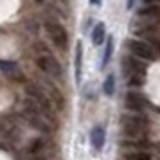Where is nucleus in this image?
Instances as JSON below:
<instances>
[{
  "instance_id": "22",
  "label": "nucleus",
  "mask_w": 160,
  "mask_h": 160,
  "mask_svg": "<svg viewBox=\"0 0 160 160\" xmlns=\"http://www.w3.org/2000/svg\"><path fill=\"white\" fill-rule=\"evenodd\" d=\"M34 2H36V4H42V2H43V0H34Z\"/></svg>"
},
{
  "instance_id": "1",
  "label": "nucleus",
  "mask_w": 160,
  "mask_h": 160,
  "mask_svg": "<svg viewBox=\"0 0 160 160\" xmlns=\"http://www.w3.org/2000/svg\"><path fill=\"white\" fill-rule=\"evenodd\" d=\"M23 90H25V94H27V97H29L31 101H34L38 104V108L42 112V117H43L45 121L52 122L54 121V102L42 90V87H38L34 83H25Z\"/></svg>"
},
{
  "instance_id": "18",
  "label": "nucleus",
  "mask_w": 160,
  "mask_h": 160,
  "mask_svg": "<svg viewBox=\"0 0 160 160\" xmlns=\"http://www.w3.org/2000/svg\"><path fill=\"white\" fill-rule=\"evenodd\" d=\"M101 2H102V0H90V4H92V6H101Z\"/></svg>"
},
{
  "instance_id": "17",
  "label": "nucleus",
  "mask_w": 160,
  "mask_h": 160,
  "mask_svg": "<svg viewBox=\"0 0 160 160\" xmlns=\"http://www.w3.org/2000/svg\"><path fill=\"white\" fill-rule=\"evenodd\" d=\"M29 160H47V158H43L42 155H32V157H29Z\"/></svg>"
},
{
  "instance_id": "23",
  "label": "nucleus",
  "mask_w": 160,
  "mask_h": 160,
  "mask_svg": "<svg viewBox=\"0 0 160 160\" xmlns=\"http://www.w3.org/2000/svg\"><path fill=\"white\" fill-rule=\"evenodd\" d=\"M0 130H2V126H0Z\"/></svg>"
},
{
  "instance_id": "20",
  "label": "nucleus",
  "mask_w": 160,
  "mask_h": 160,
  "mask_svg": "<svg viewBox=\"0 0 160 160\" xmlns=\"http://www.w3.org/2000/svg\"><path fill=\"white\" fill-rule=\"evenodd\" d=\"M58 2H61L63 6H67V4H68V0H58Z\"/></svg>"
},
{
  "instance_id": "4",
  "label": "nucleus",
  "mask_w": 160,
  "mask_h": 160,
  "mask_svg": "<svg viewBox=\"0 0 160 160\" xmlns=\"http://www.w3.org/2000/svg\"><path fill=\"white\" fill-rule=\"evenodd\" d=\"M126 49L131 52V56L142 59V61H153L155 59V49L149 43H146L144 40H128Z\"/></svg>"
},
{
  "instance_id": "11",
  "label": "nucleus",
  "mask_w": 160,
  "mask_h": 160,
  "mask_svg": "<svg viewBox=\"0 0 160 160\" xmlns=\"http://www.w3.org/2000/svg\"><path fill=\"white\" fill-rule=\"evenodd\" d=\"M124 160H153V155L146 149H137V151H128L122 155Z\"/></svg>"
},
{
  "instance_id": "9",
  "label": "nucleus",
  "mask_w": 160,
  "mask_h": 160,
  "mask_svg": "<svg viewBox=\"0 0 160 160\" xmlns=\"http://www.w3.org/2000/svg\"><path fill=\"white\" fill-rule=\"evenodd\" d=\"M90 142H92V148L95 151H101L104 148V142H106V131L102 126H95L92 133H90Z\"/></svg>"
},
{
  "instance_id": "7",
  "label": "nucleus",
  "mask_w": 160,
  "mask_h": 160,
  "mask_svg": "<svg viewBox=\"0 0 160 160\" xmlns=\"http://www.w3.org/2000/svg\"><path fill=\"white\" fill-rule=\"evenodd\" d=\"M146 104H148V101H146V97L140 92L130 90L124 95V108L128 112H131V113H140L146 108Z\"/></svg>"
},
{
  "instance_id": "14",
  "label": "nucleus",
  "mask_w": 160,
  "mask_h": 160,
  "mask_svg": "<svg viewBox=\"0 0 160 160\" xmlns=\"http://www.w3.org/2000/svg\"><path fill=\"white\" fill-rule=\"evenodd\" d=\"M81 59H83V45L78 42L76 45V81H81Z\"/></svg>"
},
{
  "instance_id": "3",
  "label": "nucleus",
  "mask_w": 160,
  "mask_h": 160,
  "mask_svg": "<svg viewBox=\"0 0 160 160\" xmlns=\"http://www.w3.org/2000/svg\"><path fill=\"white\" fill-rule=\"evenodd\" d=\"M45 31H47L49 38L52 40V43L58 49L65 51L67 43H68V34H67L65 27L61 23H58L56 20H45Z\"/></svg>"
},
{
  "instance_id": "10",
  "label": "nucleus",
  "mask_w": 160,
  "mask_h": 160,
  "mask_svg": "<svg viewBox=\"0 0 160 160\" xmlns=\"http://www.w3.org/2000/svg\"><path fill=\"white\" fill-rule=\"evenodd\" d=\"M104 42H106V27H104L102 22H99L94 27V31H92V43L94 45H102Z\"/></svg>"
},
{
  "instance_id": "15",
  "label": "nucleus",
  "mask_w": 160,
  "mask_h": 160,
  "mask_svg": "<svg viewBox=\"0 0 160 160\" xmlns=\"http://www.w3.org/2000/svg\"><path fill=\"white\" fill-rule=\"evenodd\" d=\"M112 52H113V38H108L106 40V47H104V54H102V63H101L102 68L108 67L110 59H112Z\"/></svg>"
},
{
  "instance_id": "5",
  "label": "nucleus",
  "mask_w": 160,
  "mask_h": 160,
  "mask_svg": "<svg viewBox=\"0 0 160 160\" xmlns=\"http://www.w3.org/2000/svg\"><path fill=\"white\" fill-rule=\"evenodd\" d=\"M121 68H122V74L126 79L146 76V65L142 63V59L135 58V56H124L122 61H121Z\"/></svg>"
},
{
  "instance_id": "2",
  "label": "nucleus",
  "mask_w": 160,
  "mask_h": 160,
  "mask_svg": "<svg viewBox=\"0 0 160 160\" xmlns=\"http://www.w3.org/2000/svg\"><path fill=\"white\" fill-rule=\"evenodd\" d=\"M122 133L128 138H138L142 131L148 128V117L146 115H124L121 119Z\"/></svg>"
},
{
  "instance_id": "16",
  "label": "nucleus",
  "mask_w": 160,
  "mask_h": 160,
  "mask_svg": "<svg viewBox=\"0 0 160 160\" xmlns=\"http://www.w3.org/2000/svg\"><path fill=\"white\" fill-rule=\"evenodd\" d=\"M146 6H153V4H160V0H142Z\"/></svg>"
},
{
  "instance_id": "8",
  "label": "nucleus",
  "mask_w": 160,
  "mask_h": 160,
  "mask_svg": "<svg viewBox=\"0 0 160 160\" xmlns=\"http://www.w3.org/2000/svg\"><path fill=\"white\" fill-rule=\"evenodd\" d=\"M137 18L144 20V22L157 23L160 20V4H153V6H144L137 11Z\"/></svg>"
},
{
  "instance_id": "13",
  "label": "nucleus",
  "mask_w": 160,
  "mask_h": 160,
  "mask_svg": "<svg viewBox=\"0 0 160 160\" xmlns=\"http://www.w3.org/2000/svg\"><path fill=\"white\" fill-rule=\"evenodd\" d=\"M102 92H104V95H108V97L113 95V92H115V76L113 74H108L106 76V79L102 83Z\"/></svg>"
},
{
  "instance_id": "12",
  "label": "nucleus",
  "mask_w": 160,
  "mask_h": 160,
  "mask_svg": "<svg viewBox=\"0 0 160 160\" xmlns=\"http://www.w3.org/2000/svg\"><path fill=\"white\" fill-rule=\"evenodd\" d=\"M45 148V140L42 137H36L32 138L29 144H27V153H29V157H32V155H40V153L43 151Z\"/></svg>"
},
{
  "instance_id": "6",
  "label": "nucleus",
  "mask_w": 160,
  "mask_h": 160,
  "mask_svg": "<svg viewBox=\"0 0 160 160\" xmlns=\"http://www.w3.org/2000/svg\"><path fill=\"white\" fill-rule=\"evenodd\" d=\"M34 63H36L38 68H40L43 74H47V76H52V78H61V76H63L61 65L56 61V58H52L51 54H49V56H45V54L36 56Z\"/></svg>"
},
{
  "instance_id": "21",
  "label": "nucleus",
  "mask_w": 160,
  "mask_h": 160,
  "mask_svg": "<svg viewBox=\"0 0 160 160\" xmlns=\"http://www.w3.org/2000/svg\"><path fill=\"white\" fill-rule=\"evenodd\" d=\"M155 149H157V151L160 153V144H155Z\"/></svg>"
},
{
  "instance_id": "19",
  "label": "nucleus",
  "mask_w": 160,
  "mask_h": 160,
  "mask_svg": "<svg viewBox=\"0 0 160 160\" xmlns=\"http://www.w3.org/2000/svg\"><path fill=\"white\" fill-rule=\"evenodd\" d=\"M133 4H135V0H128V2H126V6H128V9H131V8H133Z\"/></svg>"
}]
</instances>
